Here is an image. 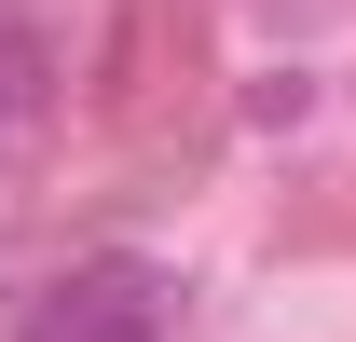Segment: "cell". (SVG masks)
<instances>
[{
  "label": "cell",
  "mask_w": 356,
  "mask_h": 342,
  "mask_svg": "<svg viewBox=\"0 0 356 342\" xmlns=\"http://www.w3.org/2000/svg\"><path fill=\"white\" fill-rule=\"evenodd\" d=\"M165 329H178V274L165 260H83L28 315V342H165Z\"/></svg>",
  "instance_id": "cell-1"
},
{
  "label": "cell",
  "mask_w": 356,
  "mask_h": 342,
  "mask_svg": "<svg viewBox=\"0 0 356 342\" xmlns=\"http://www.w3.org/2000/svg\"><path fill=\"white\" fill-rule=\"evenodd\" d=\"M42 83H55V55H42V28H0V151L42 124Z\"/></svg>",
  "instance_id": "cell-2"
}]
</instances>
